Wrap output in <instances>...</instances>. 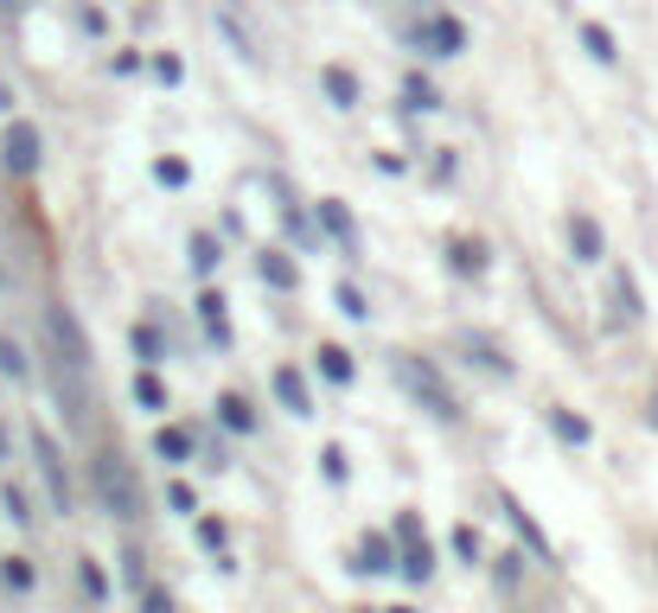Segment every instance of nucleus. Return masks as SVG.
Listing matches in <instances>:
<instances>
[{"instance_id": "nucleus-21", "label": "nucleus", "mask_w": 658, "mask_h": 613, "mask_svg": "<svg viewBox=\"0 0 658 613\" xmlns=\"http://www.w3.org/2000/svg\"><path fill=\"white\" fill-rule=\"evenodd\" d=\"M352 569H359V576H384V569H397V563H390V543L371 537V543H365V556H359Z\"/></svg>"}, {"instance_id": "nucleus-32", "label": "nucleus", "mask_w": 658, "mask_h": 613, "mask_svg": "<svg viewBox=\"0 0 658 613\" xmlns=\"http://www.w3.org/2000/svg\"><path fill=\"white\" fill-rule=\"evenodd\" d=\"M332 300H339V314H352V320H365L371 307H365V294L359 288H345V282H339V294H332Z\"/></svg>"}, {"instance_id": "nucleus-18", "label": "nucleus", "mask_w": 658, "mask_h": 613, "mask_svg": "<svg viewBox=\"0 0 658 613\" xmlns=\"http://www.w3.org/2000/svg\"><path fill=\"white\" fill-rule=\"evenodd\" d=\"M154 454L160 461H192V429H160L154 434Z\"/></svg>"}, {"instance_id": "nucleus-4", "label": "nucleus", "mask_w": 658, "mask_h": 613, "mask_svg": "<svg viewBox=\"0 0 658 613\" xmlns=\"http://www.w3.org/2000/svg\"><path fill=\"white\" fill-rule=\"evenodd\" d=\"M33 461L45 473V492H52V511H71V473H65V454L45 429H33Z\"/></svg>"}, {"instance_id": "nucleus-19", "label": "nucleus", "mask_w": 658, "mask_h": 613, "mask_svg": "<svg viewBox=\"0 0 658 613\" xmlns=\"http://www.w3.org/2000/svg\"><path fill=\"white\" fill-rule=\"evenodd\" d=\"M447 256H454L461 275H479V269H486V250H479L474 237H447Z\"/></svg>"}, {"instance_id": "nucleus-31", "label": "nucleus", "mask_w": 658, "mask_h": 613, "mask_svg": "<svg viewBox=\"0 0 658 613\" xmlns=\"http://www.w3.org/2000/svg\"><path fill=\"white\" fill-rule=\"evenodd\" d=\"M0 506H7L13 524H33V511H26V492H20V486H7V492H0Z\"/></svg>"}, {"instance_id": "nucleus-17", "label": "nucleus", "mask_w": 658, "mask_h": 613, "mask_svg": "<svg viewBox=\"0 0 658 613\" xmlns=\"http://www.w3.org/2000/svg\"><path fill=\"white\" fill-rule=\"evenodd\" d=\"M549 434H556V441H569V447H582V441H588L594 429H588L576 409H549Z\"/></svg>"}, {"instance_id": "nucleus-8", "label": "nucleus", "mask_w": 658, "mask_h": 613, "mask_svg": "<svg viewBox=\"0 0 658 613\" xmlns=\"http://www.w3.org/2000/svg\"><path fill=\"white\" fill-rule=\"evenodd\" d=\"M569 250H576V262H601L608 256V237H601V224L588 212H569Z\"/></svg>"}, {"instance_id": "nucleus-30", "label": "nucleus", "mask_w": 658, "mask_h": 613, "mask_svg": "<svg viewBox=\"0 0 658 613\" xmlns=\"http://www.w3.org/2000/svg\"><path fill=\"white\" fill-rule=\"evenodd\" d=\"M192 269H198V275L218 269V243H212V237H192Z\"/></svg>"}, {"instance_id": "nucleus-39", "label": "nucleus", "mask_w": 658, "mask_h": 613, "mask_svg": "<svg viewBox=\"0 0 658 613\" xmlns=\"http://www.w3.org/2000/svg\"><path fill=\"white\" fill-rule=\"evenodd\" d=\"M0 109H13V97H7V83H0Z\"/></svg>"}, {"instance_id": "nucleus-38", "label": "nucleus", "mask_w": 658, "mask_h": 613, "mask_svg": "<svg viewBox=\"0 0 658 613\" xmlns=\"http://www.w3.org/2000/svg\"><path fill=\"white\" fill-rule=\"evenodd\" d=\"M454 549H461V556H479V531H467V524H461V531H454Z\"/></svg>"}, {"instance_id": "nucleus-11", "label": "nucleus", "mask_w": 658, "mask_h": 613, "mask_svg": "<svg viewBox=\"0 0 658 613\" xmlns=\"http://www.w3.org/2000/svg\"><path fill=\"white\" fill-rule=\"evenodd\" d=\"M608 282H614V320L633 326V320H639V288H633V275L614 262V269H608Z\"/></svg>"}, {"instance_id": "nucleus-24", "label": "nucleus", "mask_w": 658, "mask_h": 613, "mask_svg": "<svg viewBox=\"0 0 658 613\" xmlns=\"http://www.w3.org/2000/svg\"><path fill=\"white\" fill-rule=\"evenodd\" d=\"M582 45H588V58H601V65H614V58H621L608 26H582Z\"/></svg>"}, {"instance_id": "nucleus-1", "label": "nucleus", "mask_w": 658, "mask_h": 613, "mask_svg": "<svg viewBox=\"0 0 658 613\" xmlns=\"http://www.w3.org/2000/svg\"><path fill=\"white\" fill-rule=\"evenodd\" d=\"M390 377H397L402 390L429 409V416H441V422H454V416H461V397L447 390V377H441L422 352H397V359H390Z\"/></svg>"}, {"instance_id": "nucleus-14", "label": "nucleus", "mask_w": 658, "mask_h": 613, "mask_svg": "<svg viewBox=\"0 0 658 613\" xmlns=\"http://www.w3.org/2000/svg\"><path fill=\"white\" fill-rule=\"evenodd\" d=\"M262 282H269V288H282V294H288L294 282H300V269H294V262H288L282 250H262Z\"/></svg>"}, {"instance_id": "nucleus-13", "label": "nucleus", "mask_w": 658, "mask_h": 613, "mask_svg": "<svg viewBox=\"0 0 658 613\" xmlns=\"http://www.w3.org/2000/svg\"><path fill=\"white\" fill-rule=\"evenodd\" d=\"M320 83H327V97H332L339 109H352V103H359V77L345 71V65H327V71H320Z\"/></svg>"}, {"instance_id": "nucleus-34", "label": "nucleus", "mask_w": 658, "mask_h": 613, "mask_svg": "<svg viewBox=\"0 0 658 613\" xmlns=\"http://www.w3.org/2000/svg\"><path fill=\"white\" fill-rule=\"evenodd\" d=\"M141 608L147 613H173V594H167V588H154V581H141Z\"/></svg>"}, {"instance_id": "nucleus-16", "label": "nucleus", "mask_w": 658, "mask_h": 613, "mask_svg": "<svg viewBox=\"0 0 658 613\" xmlns=\"http://www.w3.org/2000/svg\"><path fill=\"white\" fill-rule=\"evenodd\" d=\"M320 377H332V384H352V377H359L352 352H345V345H320Z\"/></svg>"}, {"instance_id": "nucleus-10", "label": "nucleus", "mask_w": 658, "mask_h": 613, "mask_svg": "<svg viewBox=\"0 0 658 613\" xmlns=\"http://www.w3.org/2000/svg\"><path fill=\"white\" fill-rule=\"evenodd\" d=\"M461 345L474 352V364L499 371V377H512V359H506V345H499V339H486V332H461Z\"/></svg>"}, {"instance_id": "nucleus-9", "label": "nucleus", "mask_w": 658, "mask_h": 613, "mask_svg": "<svg viewBox=\"0 0 658 613\" xmlns=\"http://www.w3.org/2000/svg\"><path fill=\"white\" fill-rule=\"evenodd\" d=\"M275 397H282L288 416H314V397H307V384H300V371H294V364L275 371Z\"/></svg>"}, {"instance_id": "nucleus-15", "label": "nucleus", "mask_w": 658, "mask_h": 613, "mask_svg": "<svg viewBox=\"0 0 658 613\" xmlns=\"http://www.w3.org/2000/svg\"><path fill=\"white\" fill-rule=\"evenodd\" d=\"M218 416H224V429H257V409H250V397H237V390H224L218 397Z\"/></svg>"}, {"instance_id": "nucleus-27", "label": "nucleus", "mask_w": 658, "mask_h": 613, "mask_svg": "<svg viewBox=\"0 0 658 613\" xmlns=\"http://www.w3.org/2000/svg\"><path fill=\"white\" fill-rule=\"evenodd\" d=\"M77 581H83V594H90V601H103V594H110V576H103V569L90 563V556H83V569H77Z\"/></svg>"}, {"instance_id": "nucleus-41", "label": "nucleus", "mask_w": 658, "mask_h": 613, "mask_svg": "<svg viewBox=\"0 0 658 613\" xmlns=\"http://www.w3.org/2000/svg\"><path fill=\"white\" fill-rule=\"evenodd\" d=\"M390 613H416V608H390Z\"/></svg>"}, {"instance_id": "nucleus-25", "label": "nucleus", "mask_w": 658, "mask_h": 613, "mask_svg": "<svg viewBox=\"0 0 658 613\" xmlns=\"http://www.w3.org/2000/svg\"><path fill=\"white\" fill-rule=\"evenodd\" d=\"M0 576H7V588H20V594H26V588H33V563H26V556H7V563H0Z\"/></svg>"}, {"instance_id": "nucleus-37", "label": "nucleus", "mask_w": 658, "mask_h": 613, "mask_svg": "<svg viewBox=\"0 0 658 613\" xmlns=\"http://www.w3.org/2000/svg\"><path fill=\"white\" fill-rule=\"evenodd\" d=\"M320 473H327V479H345V447H327V454H320Z\"/></svg>"}, {"instance_id": "nucleus-20", "label": "nucleus", "mask_w": 658, "mask_h": 613, "mask_svg": "<svg viewBox=\"0 0 658 613\" xmlns=\"http://www.w3.org/2000/svg\"><path fill=\"white\" fill-rule=\"evenodd\" d=\"M198 314H205V326H212V339H218V345H230V326H224V294H198Z\"/></svg>"}, {"instance_id": "nucleus-33", "label": "nucleus", "mask_w": 658, "mask_h": 613, "mask_svg": "<svg viewBox=\"0 0 658 613\" xmlns=\"http://www.w3.org/2000/svg\"><path fill=\"white\" fill-rule=\"evenodd\" d=\"M402 90H409V109H435V103H441L435 90H429V77H409Z\"/></svg>"}, {"instance_id": "nucleus-22", "label": "nucleus", "mask_w": 658, "mask_h": 613, "mask_svg": "<svg viewBox=\"0 0 658 613\" xmlns=\"http://www.w3.org/2000/svg\"><path fill=\"white\" fill-rule=\"evenodd\" d=\"M0 377H13V384H26V377H33V364H26V352H20L13 339H0Z\"/></svg>"}, {"instance_id": "nucleus-28", "label": "nucleus", "mask_w": 658, "mask_h": 613, "mask_svg": "<svg viewBox=\"0 0 658 613\" xmlns=\"http://www.w3.org/2000/svg\"><path fill=\"white\" fill-rule=\"evenodd\" d=\"M154 180H160V185H185V180H192V167L167 154V160H154Z\"/></svg>"}, {"instance_id": "nucleus-6", "label": "nucleus", "mask_w": 658, "mask_h": 613, "mask_svg": "<svg viewBox=\"0 0 658 613\" xmlns=\"http://www.w3.org/2000/svg\"><path fill=\"white\" fill-rule=\"evenodd\" d=\"M409 45H422L429 58H454V52H467V26L454 13H435L429 26H409Z\"/></svg>"}, {"instance_id": "nucleus-5", "label": "nucleus", "mask_w": 658, "mask_h": 613, "mask_svg": "<svg viewBox=\"0 0 658 613\" xmlns=\"http://www.w3.org/2000/svg\"><path fill=\"white\" fill-rule=\"evenodd\" d=\"M397 537H402V576L409 581L435 576V549H429V537H422V518H416V511H397Z\"/></svg>"}, {"instance_id": "nucleus-7", "label": "nucleus", "mask_w": 658, "mask_h": 613, "mask_svg": "<svg viewBox=\"0 0 658 613\" xmlns=\"http://www.w3.org/2000/svg\"><path fill=\"white\" fill-rule=\"evenodd\" d=\"M0 154H7V167H13V173H38L45 141H38L33 122H7V141H0Z\"/></svg>"}, {"instance_id": "nucleus-35", "label": "nucleus", "mask_w": 658, "mask_h": 613, "mask_svg": "<svg viewBox=\"0 0 658 613\" xmlns=\"http://www.w3.org/2000/svg\"><path fill=\"white\" fill-rule=\"evenodd\" d=\"M154 77H160V83H180V77H185V65L173 58V52H160V58H154Z\"/></svg>"}, {"instance_id": "nucleus-3", "label": "nucleus", "mask_w": 658, "mask_h": 613, "mask_svg": "<svg viewBox=\"0 0 658 613\" xmlns=\"http://www.w3.org/2000/svg\"><path fill=\"white\" fill-rule=\"evenodd\" d=\"M45 332H52V352H58V377H77L90 364V345H83V326H77L71 307H45Z\"/></svg>"}, {"instance_id": "nucleus-26", "label": "nucleus", "mask_w": 658, "mask_h": 613, "mask_svg": "<svg viewBox=\"0 0 658 613\" xmlns=\"http://www.w3.org/2000/svg\"><path fill=\"white\" fill-rule=\"evenodd\" d=\"M320 224H327L332 237H345V243H352V212H345V205H332V198H327V205H320Z\"/></svg>"}, {"instance_id": "nucleus-29", "label": "nucleus", "mask_w": 658, "mask_h": 613, "mask_svg": "<svg viewBox=\"0 0 658 613\" xmlns=\"http://www.w3.org/2000/svg\"><path fill=\"white\" fill-rule=\"evenodd\" d=\"M135 359L141 364L160 359V326H135Z\"/></svg>"}, {"instance_id": "nucleus-2", "label": "nucleus", "mask_w": 658, "mask_h": 613, "mask_svg": "<svg viewBox=\"0 0 658 613\" xmlns=\"http://www.w3.org/2000/svg\"><path fill=\"white\" fill-rule=\"evenodd\" d=\"M90 473H97V492H103V506H110L115 518H135V511H141V486H135V473H128L122 454H97Z\"/></svg>"}, {"instance_id": "nucleus-36", "label": "nucleus", "mask_w": 658, "mask_h": 613, "mask_svg": "<svg viewBox=\"0 0 658 613\" xmlns=\"http://www.w3.org/2000/svg\"><path fill=\"white\" fill-rule=\"evenodd\" d=\"M167 506L192 518V511H198V499H192V486H180V479H173V486H167Z\"/></svg>"}, {"instance_id": "nucleus-40", "label": "nucleus", "mask_w": 658, "mask_h": 613, "mask_svg": "<svg viewBox=\"0 0 658 613\" xmlns=\"http://www.w3.org/2000/svg\"><path fill=\"white\" fill-rule=\"evenodd\" d=\"M646 416H653V422H658V397H653V409H646Z\"/></svg>"}, {"instance_id": "nucleus-23", "label": "nucleus", "mask_w": 658, "mask_h": 613, "mask_svg": "<svg viewBox=\"0 0 658 613\" xmlns=\"http://www.w3.org/2000/svg\"><path fill=\"white\" fill-rule=\"evenodd\" d=\"M135 402H141V409H167V384H160L154 371H135Z\"/></svg>"}, {"instance_id": "nucleus-12", "label": "nucleus", "mask_w": 658, "mask_h": 613, "mask_svg": "<svg viewBox=\"0 0 658 613\" xmlns=\"http://www.w3.org/2000/svg\"><path fill=\"white\" fill-rule=\"evenodd\" d=\"M506 518H512V524H518V537L531 543V556H544V563H556V556H549V537H544V531H537V518H531V511L518 506L512 492H506Z\"/></svg>"}]
</instances>
